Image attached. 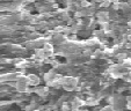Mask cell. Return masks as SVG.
Segmentation results:
<instances>
[{
  "instance_id": "1",
  "label": "cell",
  "mask_w": 131,
  "mask_h": 111,
  "mask_svg": "<svg viewBox=\"0 0 131 111\" xmlns=\"http://www.w3.org/2000/svg\"><path fill=\"white\" fill-rule=\"evenodd\" d=\"M130 40H131V37H130Z\"/></svg>"
}]
</instances>
